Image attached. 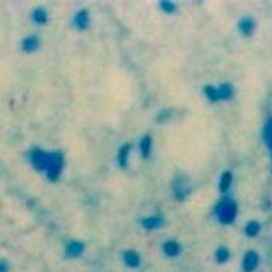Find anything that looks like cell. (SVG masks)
I'll list each match as a JSON object with an SVG mask.
<instances>
[{
    "label": "cell",
    "mask_w": 272,
    "mask_h": 272,
    "mask_svg": "<svg viewBox=\"0 0 272 272\" xmlns=\"http://www.w3.org/2000/svg\"><path fill=\"white\" fill-rule=\"evenodd\" d=\"M0 272H9V265H7V261H2V259H0Z\"/></svg>",
    "instance_id": "obj_14"
},
{
    "label": "cell",
    "mask_w": 272,
    "mask_h": 272,
    "mask_svg": "<svg viewBox=\"0 0 272 272\" xmlns=\"http://www.w3.org/2000/svg\"><path fill=\"white\" fill-rule=\"evenodd\" d=\"M28 158L36 170H39V172H47L49 162H50V153L39 149V147H34V149L28 151Z\"/></svg>",
    "instance_id": "obj_1"
},
{
    "label": "cell",
    "mask_w": 272,
    "mask_h": 272,
    "mask_svg": "<svg viewBox=\"0 0 272 272\" xmlns=\"http://www.w3.org/2000/svg\"><path fill=\"white\" fill-rule=\"evenodd\" d=\"M32 21L36 22V24H45V22L49 21L47 9H43V7H36V9L32 11Z\"/></svg>",
    "instance_id": "obj_10"
},
{
    "label": "cell",
    "mask_w": 272,
    "mask_h": 272,
    "mask_svg": "<svg viewBox=\"0 0 272 272\" xmlns=\"http://www.w3.org/2000/svg\"><path fill=\"white\" fill-rule=\"evenodd\" d=\"M129 153H131V145H129V143H123L122 147L118 149V164H120V168H127Z\"/></svg>",
    "instance_id": "obj_8"
},
{
    "label": "cell",
    "mask_w": 272,
    "mask_h": 272,
    "mask_svg": "<svg viewBox=\"0 0 272 272\" xmlns=\"http://www.w3.org/2000/svg\"><path fill=\"white\" fill-rule=\"evenodd\" d=\"M151 145H153V138L149 135H145L140 142V151H142V157H149L151 155Z\"/></svg>",
    "instance_id": "obj_12"
},
{
    "label": "cell",
    "mask_w": 272,
    "mask_h": 272,
    "mask_svg": "<svg viewBox=\"0 0 272 272\" xmlns=\"http://www.w3.org/2000/svg\"><path fill=\"white\" fill-rule=\"evenodd\" d=\"M158 6H160V9H162V11H166V13H173V11L177 9V6H175V4H172V2H168V0H162Z\"/></svg>",
    "instance_id": "obj_13"
},
{
    "label": "cell",
    "mask_w": 272,
    "mask_h": 272,
    "mask_svg": "<svg viewBox=\"0 0 272 272\" xmlns=\"http://www.w3.org/2000/svg\"><path fill=\"white\" fill-rule=\"evenodd\" d=\"M22 50L24 52H34V50H37V47H39V37L37 36H28L22 39Z\"/></svg>",
    "instance_id": "obj_9"
},
{
    "label": "cell",
    "mask_w": 272,
    "mask_h": 272,
    "mask_svg": "<svg viewBox=\"0 0 272 272\" xmlns=\"http://www.w3.org/2000/svg\"><path fill=\"white\" fill-rule=\"evenodd\" d=\"M123 263L129 267V269H136V267H140L142 259H140V256H138V252L125 250L123 252Z\"/></svg>",
    "instance_id": "obj_5"
},
{
    "label": "cell",
    "mask_w": 272,
    "mask_h": 272,
    "mask_svg": "<svg viewBox=\"0 0 272 272\" xmlns=\"http://www.w3.org/2000/svg\"><path fill=\"white\" fill-rule=\"evenodd\" d=\"M62 170H64V155H62V153H58V151L50 153L49 168H47V172H45V173H47V177H49L50 181H56L58 177H60Z\"/></svg>",
    "instance_id": "obj_2"
},
{
    "label": "cell",
    "mask_w": 272,
    "mask_h": 272,
    "mask_svg": "<svg viewBox=\"0 0 272 272\" xmlns=\"http://www.w3.org/2000/svg\"><path fill=\"white\" fill-rule=\"evenodd\" d=\"M84 243L80 241H69L67 246H65V258H80L84 254Z\"/></svg>",
    "instance_id": "obj_3"
},
{
    "label": "cell",
    "mask_w": 272,
    "mask_h": 272,
    "mask_svg": "<svg viewBox=\"0 0 272 272\" xmlns=\"http://www.w3.org/2000/svg\"><path fill=\"white\" fill-rule=\"evenodd\" d=\"M90 24V11L88 9H80L79 13L73 17V26L77 30H86Z\"/></svg>",
    "instance_id": "obj_4"
},
{
    "label": "cell",
    "mask_w": 272,
    "mask_h": 272,
    "mask_svg": "<svg viewBox=\"0 0 272 272\" xmlns=\"http://www.w3.org/2000/svg\"><path fill=\"white\" fill-rule=\"evenodd\" d=\"M142 226L145 229H158V228H162L164 226V218L162 216H147V218H143L142 220Z\"/></svg>",
    "instance_id": "obj_6"
},
{
    "label": "cell",
    "mask_w": 272,
    "mask_h": 272,
    "mask_svg": "<svg viewBox=\"0 0 272 272\" xmlns=\"http://www.w3.org/2000/svg\"><path fill=\"white\" fill-rule=\"evenodd\" d=\"M162 252H164L168 258H175V256H179L181 246L177 241H166V243L162 244Z\"/></svg>",
    "instance_id": "obj_7"
},
{
    "label": "cell",
    "mask_w": 272,
    "mask_h": 272,
    "mask_svg": "<svg viewBox=\"0 0 272 272\" xmlns=\"http://www.w3.org/2000/svg\"><path fill=\"white\" fill-rule=\"evenodd\" d=\"M173 192H175V198H185L186 196V192H188V188H186V185H185V181L183 179H177L175 177V181H173Z\"/></svg>",
    "instance_id": "obj_11"
}]
</instances>
